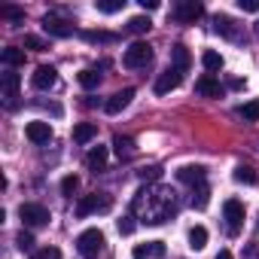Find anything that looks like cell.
Segmentation results:
<instances>
[{
    "instance_id": "cell-1",
    "label": "cell",
    "mask_w": 259,
    "mask_h": 259,
    "mask_svg": "<svg viewBox=\"0 0 259 259\" xmlns=\"http://www.w3.org/2000/svg\"><path fill=\"white\" fill-rule=\"evenodd\" d=\"M174 213H177V198H174V189L168 186H147L132 201V217L147 226H162Z\"/></svg>"
},
{
    "instance_id": "cell-2",
    "label": "cell",
    "mask_w": 259,
    "mask_h": 259,
    "mask_svg": "<svg viewBox=\"0 0 259 259\" xmlns=\"http://www.w3.org/2000/svg\"><path fill=\"white\" fill-rule=\"evenodd\" d=\"M76 250L82 259H98V253L104 250V232L101 229H85L76 238Z\"/></svg>"
},
{
    "instance_id": "cell-3",
    "label": "cell",
    "mask_w": 259,
    "mask_h": 259,
    "mask_svg": "<svg viewBox=\"0 0 259 259\" xmlns=\"http://www.w3.org/2000/svg\"><path fill=\"white\" fill-rule=\"evenodd\" d=\"M150 61H153V46L150 43H132V46L125 49V55H122V64L128 70H141Z\"/></svg>"
},
{
    "instance_id": "cell-4",
    "label": "cell",
    "mask_w": 259,
    "mask_h": 259,
    "mask_svg": "<svg viewBox=\"0 0 259 259\" xmlns=\"http://www.w3.org/2000/svg\"><path fill=\"white\" fill-rule=\"evenodd\" d=\"M113 207V198L110 195H104V192H95V195H85V198H79V204H76V217H89V213H107Z\"/></svg>"
},
{
    "instance_id": "cell-5",
    "label": "cell",
    "mask_w": 259,
    "mask_h": 259,
    "mask_svg": "<svg viewBox=\"0 0 259 259\" xmlns=\"http://www.w3.org/2000/svg\"><path fill=\"white\" fill-rule=\"evenodd\" d=\"M19 217H22V223H25L28 229H40V226H49V220H52V213H49L43 204H34V201L22 204V207H19Z\"/></svg>"
},
{
    "instance_id": "cell-6",
    "label": "cell",
    "mask_w": 259,
    "mask_h": 259,
    "mask_svg": "<svg viewBox=\"0 0 259 259\" xmlns=\"http://www.w3.org/2000/svg\"><path fill=\"white\" fill-rule=\"evenodd\" d=\"M223 220H226V232L235 238V235L241 232V226H244V204H241L238 198H229V201L223 204Z\"/></svg>"
},
{
    "instance_id": "cell-7",
    "label": "cell",
    "mask_w": 259,
    "mask_h": 259,
    "mask_svg": "<svg viewBox=\"0 0 259 259\" xmlns=\"http://www.w3.org/2000/svg\"><path fill=\"white\" fill-rule=\"evenodd\" d=\"M201 16H204V7L195 4V0H180V4L174 7V22H180V25H192Z\"/></svg>"
},
{
    "instance_id": "cell-8",
    "label": "cell",
    "mask_w": 259,
    "mask_h": 259,
    "mask_svg": "<svg viewBox=\"0 0 259 259\" xmlns=\"http://www.w3.org/2000/svg\"><path fill=\"white\" fill-rule=\"evenodd\" d=\"M43 31H46L49 37H58V40H64V37H70V34H73V25H70L67 19L55 16V13H46V16H43Z\"/></svg>"
},
{
    "instance_id": "cell-9",
    "label": "cell",
    "mask_w": 259,
    "mask_h": 259,
    "mask_svg": "<svg viewBox=\"0 0 259 259\" xmlns=\"http://www.w3.org/2000/svg\"><path fill=\"white\" fill-rule=\"evenodd\" d=\"M180 82H183V70H177V67L171 64L168 70L159 73V79H156V95H168V92H174Z\"/></svg>"
},
{
    "instance_id": "cell-10",
    "label": "cell",
    "mask_w": 259,
    "mask_h": 259,
    "mask_svg": "<svg viewBox=\"0 0 259 259\" xmlns=\"http://www.w3.org/2000/svg\"><path fill=\"white\" fill-rule=\"evenodd\" d=\"M25 135H28V141H31V144L43 147V144H49V141H52V125H49V122H28Z\"/></svg>"
},
{
    "instance_id": "cell-11",
    "label": "cell",
    "mask_w": 259,
    "mask_h": 259,
    "mask_svg": "<svg viewBox=\"0 0 259 259\" xmlns=\"http://www.w3.org/2000/svg\"><path fill=\"white\" fill-rule=\"evenodd\" d=\"M213 31L220 34V37H226V40H241V28H238V22L235 19H229V16H213Z\"/></svg>"
},
{
    "instance_id": "cell-12",
    "label": "cell",
    "mask_w": 259,
    "mask_h": 259,
    "mask_svg": "<svg viewBox=\"0 0 259 259\" xmlns=\"http://www.w3.org/2000/svg\"><path fill=\"white\" fill-rule=\"evenodd\" d=\"M31 82H34V89H40V92H46V89H52V85L58 82V73H55V67H52V64H40V67L34 70V76H31Z\"/></svg>"
},
{
    "instance_id": "cell-13",
    "label": "cell",
    "mask_w": 259,
    "mask_h": 259,
    "mask_svg": "<svg viewBox=\"0 0 259 259\" xmlns=\"http://www.w3.org/2000/svg\"><path fill=\"white\" fill-rule=\"evenodd\" d=\"M195 92L204 95V98H220L223 95V85H220V79L213 73H204V76L195 79Z\"/></svg>"
},
{
    "instance_id": "cell-14",
    "label": "cell",
    "mask_w": 259,
    "mask_h": 259,
    "mask_svg": "<svg viewBox=\"0 0 259 259\" xmlns=\"http://www.w3.org/2000/svg\"><path fill=\"white\" fill-rule=\"evenodd\" d=\"M204 165H183V168H177V180L180 183H186V186H198V183H204Z\"/></svg>"
},
{
    "instance_id": "cell-15",
    "label": "cell",
    "mask_w": 259,
    "mask_h": 259,
    "mask_svg": "<svg viewBox=\"0 0 259 259\" xmlns=\"http://www.w3.org/2000/svg\"><path fill=\"white\" fill-rule=\"evenodd\" d=\"M19 89H22V76H19V73H13V70L0 73V92H4V98H7V101L19 98Z\"/></svg>"
},
{
    "instance_id": "cell-16",
    "label": "cell",
    "mask_w": 259,
    "mask_h": 259,
    "mask_svg": "<svg viewBox=\"0 0 259 259\" xmlns=\"http://www.w3.org/2000/svg\"><path fill=\"white\" fill-rule=\"evenodd\" d=\"M135 259H162L165 256V244L162 241H147V244H138L132 250Z\"/></svg>"
},
{
    "instance_id": "cell-17",
    "label": "cell",
    "mask_w": 259,
    "mask_h": 259,
    "mask_svg": "<svg viewBox=\"0 0 259 259\" xmlns=\"http://www.w3.org/2000/svg\"><path fill=\"white\" fill-rule=\"evenodd\" d=\"M132 98H135V89H122V92H116V95L104 104V110H107L110 116H116V113H122L128 104H132Z\"/></svg>"
},
{
    "instance_id": "cell-18",
    "label": "cell",
    "mask_w": 259,
    "mask_h": 259,
    "mask_svg": "<svg viewBox=\"0 0 259 259\" xmlns=\"http://www.w3.org/2000/svg\"><path fill=\"white\" fill-rule=\"evenodd\" d=\"M85 168L95 171V174L107 171V147H92V150L85 153Z\"/></svg>"
},
{
    "instance_id": "cell-19",
    "label": "cell",
    "mask_w": 259,
    "mask_h": 259,
    "mask_svg": "<svg viewBox=\"0 0 259 259\" xmlns=\"http://www.w3.org/2000/svg\"><path fill=\"white\" fill-rule=\"evenodd\" d=\"M95 135H98V125H95V122H79V125H73V141H76V144H89Z\"/></svg>"
},
{
    "instance_id": "cell-20",
    "label": "cell",
    "mask_w": 259,
    "mask_h": 259,
    "mask_svg": "<svg viewBox=\"0 0 259 259\" xmlns=\"http://www.w3.org/2000/svg\"><path fill=\"white\" fill-rule=\"evenodd\" d=\"M0 61H4L7 67H22L25 64V52L19 46H7L4 52H0Z\"/></svg>"
},
{
    "instance_id": "cell-21",
    "label": "cell",
    "mask_w": 259,
    "mask_h": 259,
    "mask_svg": "<svg viewBox=\"0 0 259 259\" xmlns=\"http://www.w3.org/2000/svg\"><path fill=\"white\" fill-rule=\"evenodd\" d=\"M113 150H116V156H119V159H128V156H135V141H132V138L116 135V138H113Z\"/></svg>"
},
{
    "instance_id": "cell-22",
    "label": "cell",
    "mask_w": 259,
    "mask_h": 259,
    "mask_svg": "<svg viewBox=\"0 0 259 259\" xmlns=\"http://www.w3.org/2000/svg\"><path fill=\"white\" fill-rule=\"evenodd\" d=\"M171 61H174V67H177V70H183V73H186V70H189V49H186L183 43H177V46L171 49Z\"/></svg>"
},
{
    "instance_id": "cell-23",
    "label": "cell",
    "mask_w": 259,
    "mask_h": 259,
    "mask_svg": "<svg viewBox=\"0 0 259 259\" xmlns=\"http://www.w3.org/2000/svg\"><path fill=\"white\" fill-rule=\"evenodd\" d=\"M186 238H189V247H192V250H204V247H207V229H204V226H192Z\"/></svg>"
},
{
    "instance_id": "cell-24",
    "label": "cell",
    "mask_w": 259,
    "mask_h": 259,
    "mask_svg": "<svg viewBox=\"0 0 259 259\" xmlns=\"http://www.w3.org/2000/svg\"><path fill=\"white\" fill-rule=\"evenodd\" d=\"M207 201H210V189H207V183H198V186H192V207L204 210V207H207Z\"/></svg>"
},
{
    "instance_id": "cell-25",
    "label": "cell",
    "mask_w": 259,
    "mask_h": 259,
    "mask_svg": "<svg viewBox=\"0 0 259 259\" xmlns=\"http://www.w3.org/2000/svg\"><path fill=\"white\" fill-rule=\"evenodd\" d=\"M238 116H241L244 122H259V98L241 104V107H238Z\"/></svg>"
},
{
    "instance_id": "cell-26",
    "label": "cell",
    "mask_w": 259,
    "mask_h": 259,
    "mask_svg": "<svg viewBox=\"0 0 259 259\" xmlns=\"http://www.w3.org/2000/svg\"><path fill=\"white\" fill-rule=\"evenodd\" d=\"M201 64H204L207 73H217V70H223V55L213 52V49H207V52L201 55Z\"/></svg>"
},
{
    "instance_id": "cell-27",
    "label": "cell",
    "mask_w": 259,
    "mask_h": 259,
    "mask_svg": "<svg viewBox=\"0 0 259 259\" xmlns=\"http://www.w3.org/2000/svg\"><path fill=\"white\" fill-rule=\"evenodd\" d=\"M235 180H238V183H247V186H256V183H259V174H256L250 165H238V168H235Z\"/></svg>"
},
{
    "instance_id": "cell-28",
    "label": "cell",
    "mask_w": 259,
    "mask_h": 259,
    "mask_svg": "<svg viewBox=\"0 0 259 259\" xmlns=\"http://www.w3.org/2000/svg\"><path fill=\"white\" fill-rule=\"evenodd\" d=\"M82 40L85 43H116L119 37L110 34V31H82Z\"/></svg>"
},
{
    "instance_id": "cell-29",
    "label": "cell",
    "mask_w": 259,
    "mask_h": 259,
    "mask_svg": "<svg viewBox=\"0 0 259 259\" xmlns=\"http://www.w3.org/2000/svg\"><path fill=\"white\" fill-rule=\"evenodd\" d=\"M122 7H125V0H95V10L98 13H107V16L122 13Z\"/></svg>"
},
{
    "instance_id": "cell-30",
    "label": "cell",
    "mask_w": 259,
    "mask_h": 259,
    "mask_svg": "<svg viewBox=\"0 0 259 259\" xmlns=\"http://www.w3.org/2000/svg\"><path fill=\"white\" fill-rule=\"evenodd\" d=\"M150 28H153V22L147 16H135L132 22H128V31H132V34H147Z\"/></svg>"
},
{
    "instance_id": "cell-31",
    "label": "cell",
    "mask_w": 259,
    "mask_h": 259,
    "mask_svg": "<svg viewBox=\"0 0 259 259\" xmlns=\"http://www.w3.org/2000/svg\"><path fill=\"white\" fill-rule=\"evenodd\" d=\"M98 82H101L98 70H79V85L82 89H98Z\"/></svg>"
},
{
    "instance_id": "cell-32",
    "label": "cell",
    "mask_w": 259,
    "mask_h": 259,
    "mask_svg": "<svg viewBox=\"0 0 259 259\" xmlns=\"http://www.w3.org/2000/svg\"><path fill=\"white\" fill-rule=\"evenodd\" d=\"M0 16L10 19L13 25H22L25 22V10H19V7H0Z\"/></svg>"
},
{
    "instance_id": "cell-33",
    "label": "cell",
    "mask_w": 259,
    "mask_h": 259,
    "mask_svg": "<svg viewBox=\"0 0 259 259\" xmlns=\"http://www.w3.org/2000/svg\"><path fill=\"white\" fill-rule=\"evenodd\" d=\"M25 49H34V52H43L49 49V43L43 37H34V34H25Z\"/></svg>"
},
{
    "instance_id": "cell-34",
    "label": "cell",
    "mask_w": 259,
    "mask_h": 259,
    "mask_svg": "<svg viewBox=\"0 0 259 259\" xmlns=\"http://www.w3.org/2000/svg\"><path fill=\"white\" fill-rule=\"evenodd\" d=\"M138 177H141L144 183H153V180H159V177H162V168H159V165H150V168H141V171H138Z\"/></svg>"
},
{
    "instance_id": "cell-35",
    "label": "cell",
    "mask_w": 259,
    "mask_h": 259,
    "mask_svg": "<svg viewBox=\"0 0 259 259\" xmlns=\"http://www.w3.org/2000/svg\"><path fill=\"white\" fill-rule=\"evenodd\" d=\"M76 186H79V180H76V177H73V174H67V177H64V180H61V192H64V195H67V198H70V195H73V192H76Z\"/></svg>"
},
{
    "instance_id": "cell-36",
    "label": "cell",
    "mask_w": 259,
    "mask_h": 259,
    "mask_svg": "<svg viewBox=\"0 0 259 259\" xmlns=\"http://www.w3.org/2000/svg\"><path fill=\"white\" fill-rule=\"evenodd\" d=\"M16 244H19V250H34V235L31 232H19L16 235Z\"/></svg>"
},
{
    "instance_id": "cell-37",
    "label": "cell",
    "mask_w": 259,
    "mask_h": 259,
    "mask_svg": "<svg viewBox=\"0 0 259 259\" xmlns=\"http://www.w3.org/2000/svg\"><path fill=\"white\" fill-rule=\"evenodd\" d=\"M31 259H61V250H58V247H43V250H37Z\"/></svg>"
},
{
    "instance_id": "cell-38",
    "label": "cell",
    "mask_w": 259,
    "mask_h": 259,
    "mask_svg": "<svg viewBox=\"0 0 259 259\" xmlns=\"http://www.w3.org/2000/svg\"><path fill=\"white\" fill-rule=\"evenodd\" d=\"M116 229H119V235H132L135 232V217H122L116 223Z\"/></svg>"
},
{
    "instance_id": "cell-39",
    "label": "cell",
    "mask_w": 259,
    "mask_h": 259,
    "mask_svg": "<svg viewBox=\"0 0 259 259\" xmlns=\"http://www.w3.org/2000/svg\"><path fill=\"white\" fill-rule=\"evenodd\" d=\"M238 7L244 13H259V0H238Z\"/></svg>"
},
{
    "instance_id": "cell-40",
    "label": "cell",
    "mask_w": 259,
    "mask_h": 259,
    "mask_svg": "<svg viewBox=\"0 0 259 259\" xmlns=\"http://www.w3.org/2000/svg\"><path fill=\"white\" fill-rule=\"evenodd\" d=\"M144 10H159V0H141Z\"/></svg>"
},
{
    "instance_id": "cell-41",
    "label": "cell",
    "mask_w": 259,
    "mask_h": 259,
    "mask_svg": "<svg viewBox=\"0 0 259 259\" xmlns=\"http://www.w3.org/2000/svg\"><path fill=\"white\" fill-rule=\"evenodd\" d=\"M213 259H232V253H229V250H220V253H217Z\"/></svg>"
},
{
    "instance_id": "cell-42",
    "label": "cell",
    "mask_w": 259,
    "mask_h": 259,
    "mask_svg": "<svg viewBox=\"0 0 259 259\" xmlns=\"http://www.w3.org/2000/svg\"><path fill=\"white\" fill-rule=\"evenodd\" d=\"M256 34H259V22H256Z\"/></svg>"
}]
</instances>
